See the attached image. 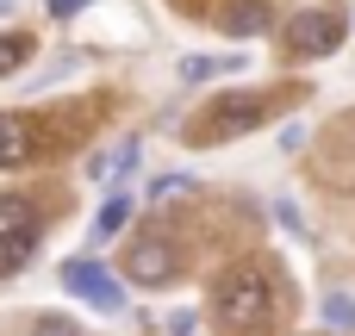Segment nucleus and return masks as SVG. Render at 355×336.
<instances>
[{
	"mask_svg": "<svg viewBox=\"0 0 355 336\" xmlns=\"http://www.w3.org/2000/svg\"><path fill=\"white\" fill-rule=\"evenodd\" d=\"M25 336H81V330H75V318H56V312H50V318H37Z\"/></svg>",
	"mask_w": 355,
	"mask_h": 336,
	"instance_id": "15",
	"label": "nucleus"
},
{
	"mask_svg": "<svg viewBox=\"0 0 355 336\" xmlns=\"http://www.w3.org/2000/svg\"><path fill=\"white\" fill-rule=\"evenodd\" d=\"M243 56H187L181 62V81H206V75H218V69H237Z\"/></svg>",
	"mask_w": 355,
	"mask_h": 336,
	"instance_id": "11",
	"label": "nucleus"
},
{
	"mask_svg": "<svg viewBox=\"0 0 355 336\" xmlns=\"http://www.w3.org/2000/svg\"><path fill=\"white\" fill-rule=\"evenodd\" d=\"M12 237H37V206L25 193H6L0 200V243H12Z\"/></svg>",
	"mask_w": 355,
	"mask_h": 336,
	"instance_id": "7",
	"label": "nucleus"
},
{
	"mask_svg": "<svg viewBox=\"0 0 355 336\" xmlns=\"http://www.w3.org/2000/svg\"><path fill=\"white\" fill-rule=\"evenodd\" d=\"M256 125H268V106L250 100V94H231V100H218L206 137H243V131H256Z\"/></svg>",
	"mask_w": 355,
	"mask_h": 336,
	"instance_id": "5",
	"label": "nucleus"
},
{
	"mask_svg": "<svg viewBox=\"0 0 355 336\" xmlns=\"http://www.w3.org/2000/svg\"><path fill=\"white\" fill-rule=\"evenodd\" d=\"M181 274V243L175 237H137L131 249H125V281H137V287H168Z\"/></svg>",
	"mask_w": 355,
	"mask_h": 336,
	"instance_id": "2",
	"label": "nucleus"
},
{
	"mask_svg": "<svg viewBox=\"0 0 355 336\" xmlns=\"http://www.w3.org/2000/svg\"><path fill=\"white\" fill-rule=\"evenodd\" d=\"M25 56H31V37H25V31H6V37H0V75H19Z\"/></svg>",
	"mask_w": 355,
	"mask_h": 336,
	"instance_id": "10",
	"label": "nucleus"
},
{
	"mask_svg": "<svg viewBox=\"0 0 355 336\" xmlns=\"http://www.w3.org/2000/svg\"><path fill=\"white\" fill-rule=\"evenodd\" d=\"M193 193H200V187H193L187 175H168V181L150 187V206H175V200H193Z\"/></svg>",
	"mask_w": 355,
	"mask_h": 336,
	"instance_id": "12",
	"label": "nucleus"
},
{
	"mask_svg": "<svg viewBox=\"0 0 355 336\" xmlns=\"http://www.w3.org/2000/svg\"><path fill=\"white\" fill-rule=\"evenodd\" d=\"M50 12H56V19H75V12H81V0H50Z\"/></svg>",
	"mask_w": 355,
	"mask_h": 336,
	"instance_id": "16",
	"label": "nucleus"
},
{
	"mask_svg": "<svg viewBox=\"0 0 355 336\" xmlns=\"http://www.w3.org/2000/svg\"><path fill=\"white\" fill-rule=\"evenodd\" d=\"M131 212H137V206H131L125 193H112V200H106V206L94 212V243H106V237H119V231L131 224Z\"/></svg>",
	"mask_w": 355,
	"mask_h": 336,
	"instance_id": "9",
	"label": "nucleus"
},
{
	"mask_svg": "<svg viewBox=\"0 0 355 336\" xmlns=\"http://www.w3.org/2000/svg\"><path fill=\"white\" fill-rule=\"evenodd\" d=\"M262 25H268V6H262V0H231V6H225V31H231V37H250V31H262Z\"/></svg>",
	"mask_w": 355,
	"mask_h": 336,
	"instance_id": "8",
	"label": "nucleus"
},
{
	"mask_svg": "<svg viewBox=\"0 0 355 336\" xmlns=\"http://www.w3.org/2000/svg\"><path fill=\"white\" fill-rule=\"evenodd\" d=\"M343 12H300L293 25H287V50L293 56H331L337 44H343Z\"/></svg>",
	"mask_w": 355,
	"mask_h": 336,
	"instance_id": "3",
	"label": "nucleus"
},
{
	"mask_svg": "<svg viewBox=\"0 0 355 336\" xmlns=\"http://www.w3.org/2000/svg\"><path fill=\"white\" fill-rule=\"evenodd\" d=\"M212 312L231 336H262L275 324V281L262 268H231L212 293Z\"/></svg>",
	"mask_w": 355,
	"mask_h": 336,
	"instance_id": "1",
	"label": "nucleus"
},
{
	"mask_svg": "<svg viewBox=\"0 0 355 336\" xmlns=\"http://www.w3.org/2000/svg\"><path fill=\"white\" fill-rule=\"evenodd\" d=\"M324 318H331L337 330H355V299L349 293H331V299H324Z\"/></svg>",
	"mask_w": 355,
	"mask_h": 336,
	"instance_id": "14",
	"label": "nucleus"
},
{
	"mask_svg": "<svg viewBox=\"0 0 355 336\" xmlns=\"http://www.w3.org/2000/svg\"><path fill=\"white\" fill-rule=\"evenodd\" d=\"M37 156V118L31 112H0V168H19Z\"/></svg>",
	"mask_w": 355,
	"mask_h": 336,
	"instance_id": "6",
	"label": "nucleus"
},
{
	"mask_svg": "<svg viewBox=\"0 0 355 336\" xmlns=\"http://www.w3.org/2000/svg\"><path fill=\"white\" fill-rule=\"evenodd\" d=\"M62 287L81 293V299H94V312H125V281H112L100 262H75L62 274Z\"/></svg>",
	"mask_w": 355,
	"mask_h": 336,
	"instance_id": "4",
	"label": "nucleus"
},
{
	"mask_svg": "<svg viewBox=\"0 0 355 336\" xmlns=\"http://www.w3.org/2000/svg\"><path fill=\"white\" fill-rule=\"evenodd\" d=\"M31 249H37V237H12V243H0V281L19 274V268L31 262Z\"/></svg>",
	"mask_w": 355,
	"mask_h": 336,
	"instance_id": "13",
	"label": "nucleus"
}]
</instances>
